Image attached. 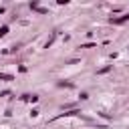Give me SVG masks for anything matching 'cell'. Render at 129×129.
<instances>
[{
	"label": "cell",
	"mask_w": 129,
	"mask_h": 129,
	"mask_svg": "<svg viewBox=\"0 0 129 129\" xmlns=\"http://www.w3.org/2000/svg\"><path fill=\"white\" fill-rule=\"evenodd\" d=\"M73 115H81V111L79 109H71V111H62L60 115H56L54 119H60V117H73Z\"/></svg>",
	"instance_id": "1"
},
{
	"label": "cell",
	"mask_w": 129,
	"mask_h": 129,
	"mask_svg": "<svg viewBox=\"0 0 129 129\" xmlns=\"http://www.w3.org/2000/svg\"><path fill=\"white\" fill-rule=\"evenodd\" d=\"M30 8H32V10H36V12H40V14H46V8H40V6H38V2H30Z\"/></svg>",
	"instance_id": "2"
},
{
	"label": "cell",
	"mask_w": 129,
	"mask_h": 129,
	"mask_svg": "<svg viewBox=\"0 0 129 129\" xmlns=\"http://www.w3.org/2000/svg\"><path fill=\"white\" fill-rule=\"evenodd\" d=\"M0 81H14V77L8 73H0Z\"/></svg>",
	"instance_id": "3"
},
{
	"label": "cell",
	"mask_w": 129,
	"mask_h": 129,
	"mask_svg": "<svg viewBox=\"0 0 129 129\" xmlns=\"http://www.w3.org/2000/svg\"><path fill=\"white\" fill-rule=\"evenodd\" d=\"M54 38H56V32H52V36H50V38H48V40H46V44H44V46H46V48H48V46H50V44H52V40H54Z\"/></svg>",
	"instance_id": "4"
},
{
	"label": "cell",
	"mask_w": 129,
	"mask_h": 129,
	"mask_svg": "<svg viewBox=\"0 0 129 129\" xmlns=\"http://www.w3.org/2000/svg\"><path fill=\"white\" fill-rule=\"evenodd\" d=\"M6 32H8V26H2V28H0V36H4Z\"/></svg>",
	"instance_id": "5"
},
{
	"label": "cell",
	"mask_w": 129,
	"mask_h": 129,
	"mask_svg": "<svg viewBox=\"0 0 129 129\" xmlns=\"http://www.w3.org/2000/svg\"><path fill=\"white\" fill-rule=\"evenodd\" d=\"M2 12H4V8H0V14H2Z\"/></svg>",
	"instance_id": "6"
}]
</instances>
